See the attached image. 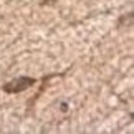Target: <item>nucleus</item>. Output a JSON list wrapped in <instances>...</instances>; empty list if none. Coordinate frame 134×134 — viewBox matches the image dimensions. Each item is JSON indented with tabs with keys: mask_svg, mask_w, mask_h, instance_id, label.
I'll return each instance as SVG.
<instances>
[{
	"mask_svg": "<svg viewBox=\"0 0 134 134\" xmlns=\"http://www.w3.org/2000/svg\"><path fill=\"white\" fill-rule=\"evenodd\" d=\"M33 85H35V80L33 78L20 76V78H15L12 81H8V83L3 86V91H7V93H20V91L28 90L30 86H33Z\"/></svg>",
	"mask_w": 134,
	"mask_h": 134,
	"instance_id": "nucleus-1",
	"label": "nucleus"
}]
</instances>
